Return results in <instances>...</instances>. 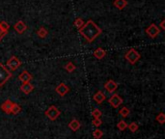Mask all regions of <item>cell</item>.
I'll return each mask as SVG.
<instances>
[{
    "label": "cell",
    "mask_w": 165,
    "mask_h": 139,
    "mask_svg": "<svg viewBox=\"0 0 165 139\" xmlns=\"http://www.w3.org/2000/svg\"><path fill=\"white\" fill-rule=\"evenodd\" d=\"M79 33H80L85 40L88 42H92L96 40V38L102 34V29L96 24L92 19H89L87 22H85L82 27L79 29Z\"/></svg>",
    "instance_id": "1"
},
{
    "label": "cell",
    "mask_w": 165,
    "mask_h": 139,
    "mask_svg": "<svg viewBox=\"0 0 165 139\" xmlns=\"http://www.w3.org/2000/svg\"><path fill=\"white\" fill-rule=\"evenodd\" d=\"M12 76L13 73L6 68V66H4L2 63H0V87H2Z\"/></svg>",
    "instance_id": "2"
},
{
    "label": "cell",
    "mask_w": 165,
    "mask_h": 139,
    "mask_svg": "<svg viewBox=\"0 0 165 139\" xmlns=\"http://www.w3.org/2000/svg\"><path fill=\"white\" fill-rule=\"evenodd\" d=\"M60 114H61V111L58 109L55 105H50L49 107L45 111V115L50 121H55L58 117L60 116Z\"/></svg>",
    "instance_id": "3"
},
{
    "label": "cell",
    "mask_w": 165,
    "mask_h": 139,
    "mask_svg": "<svg viewBox=\"0 0 165 139\" xmlns=\"http://www.w3.org/2000/svg\"><path fill=\"white\" fill-rule=\"evenodd\" d=\"M125 58L127 60V62H129L130 64H131V65H134V64L140 59V54H139V52H138L136 49H130L129 51L126 53Z\"/></svg>",
    "instance_id": "4"
},
{
    "label": "cell",
    "mask_w": 165,
    "mask_h": 139,
    "mask_svg": "<svg viewBox=\"0 0 165 139\" xmlns=\"http://www.w3.org/2000/svg\"><path fill=\"white\" fill-rule=\"evenodd\" d=\"M20 65H21L20 60L15 56H12L10 59H8V61L6 63V66L9 68V70H11V71H17V70L20 67Z\"/></svg>",
    "instance_id": "5"
},
{
    "label": "cell",
    "mask_w": 165,
    "mask_h": 139,
    "mask_svg": "<svg viewBox=\"0 0 165 139\" xmlns=\"http://www.w3.org/2000/svg\"><path fill=\"white\" fill-rule=\"evenodd\" d=\"M123 99H122L118 94H114L112 97L108 100L109 104L112 106L113 108H118L119 106L123 103Z\"/></svg>",
    "instance_id": "6"
},
{
    "label": "cell",
    "mask_w": 165,
    "mask_h": 139,
    "mask_svg": "<svg viewBox=\"0 0 165 139\" xmlns=\"http://www.w3.org/2000/svg\"><path fill=\"white\" fill-rule=\"evenodd\" d=\"M159 32H160V30H159V28L157 27V26L155 24V23H152L149 27L146 29V33L149 37H151L152 39H155L156 37L159 34Z\"/></svg>",
    "instance_id": "7"
},
{
    "label": "cell",
    "mask_w": 165,
    "mask_h": 139,
    "mask_svg": "<svg viewBox=\"0 0 165 139\" xmlns=\"http://www.w3.org/2000/svg\"><path fill=\"white\" fill-rule=\"evenodd\" d=\"M55 92L59 95V96H61V97H64L65 95H67L69 92H70V88L68 87V85H66L65 83H60L58 86L55 88Z\"/></svg>",
    "instance_id": "8"
},
{
    "label": "cell",
    "mask_w": 165,
    "mask_h": 139,
    "mask_svg": "<svg viewBox=\"0 0 165 139\" xmlns=\"http://www.w3.org/2000/svg\"><path fill=\"white\" fill-rule=\"evenodd\" d=\"M14 29L15 32L19 34H23L24 32L27 29V25H26L22 20H19L17 23L14 25Z\"/></svg>",
    "instance_id": "9"
},
{
    "label": "cell",
    "mask_w": 165,
    "mask_h": 139,
    "mask_svg": "<svg viewBox=\"0 0 165 139\" xmlns=\"http://www.w3.org/2000/svg\"><path fill=\"white\" fill-rule=\"evenodd\" d=\"M117 87H118V84H117L112 79L107 80L104 84V88L106 89V91H108L109 93H113L114 91L117 89Z\"/></svg>",
    "instance_id": "10"
},
{
    "label": "cell",
    "mask_w": 165,
    "mask_h": 139,
    "mask_svg": "<svg viewBox=\"0 0 165 139\" xmlns=\"http://www.w3.org/2000/svg\"><path fill=\"white\" fill-rule=\"evenodd\" d=\"M13 101H11L10 100H5L4 103L1 104V109L3 112H5L6 114H11L12 112V106H13Z\"/></svg>",
    "instance_id": "11"
},
{
    "label": "cell",
    "mask_w": 165,
    "mask_h": 139,
    "mask_svg": "<svg viewBox=\"0 0 165 139\" xmlns=\"http://www.w3.org/2000/svg\"><path fill=\"white\" fill-rule=\"evenodd\" d=\"M105 99H106L105 95L102 92V91H98V92L93 96V100H94L97 103H99V104L103 103V101L105 100Z\"/></svg>",
    "instance_id": "12"
},
{
    "label": "cell",
    "mask_w": 165,
    "mask_h": 139,
    "mask_svg": "<svg viewBox=\"0 0 165 139\" xmlns=\"http://www.w3.org/2000/svg\"><path fill=\"white\" fill-rule=\"evenodd\" d=\"M19 80L22 83H27V82H30L31 80H32V76L27 71H23L22 73L19 74Z\"/></svg>",
    "instance_id": "13"
},
{
    "label": "cell",
    "mask_w": 165,
    "mask_h": 139,
    "mask_svg": "<svg viewBox=\"0 0 165 139\" xmlns=\"http://www.w3.org/2000/svg\"><path fill=\"white\" fill-rule=\"evenodd\" d=\"M34 90V86L32 85L30 82H27V83H22V85L20 86V91L22 93L26 94V95H28L30 94L32 91Z\"/></svg>",
    "instance_id": "14"
},
{
    "label": "cell",
    "mask_w": 165,
    "mask_h": 139,
    "mask_svg": "<svg viewBox=\"0 0 165 139\" xmlns=\"http://www.w3.org/2000/svg\"><path fill=\"white\" fill-rule=\"evenodd\" d=\"M80 127H81V124H80V122H79L78 120L76 119H73L70 122V124H69V127L72 131H78L79 129H80Z\"/></svg>",
    "instance_id": "15"
},
{
    "label": "cell",
    "mask_w": 165,
    "mask_h": 139,
    "mask_svg": "<svg viewBox=\"0 0 165 139\" xmlns=\"http://www.w3.org/2000/svg\"><path fill=\"white\" fill-rule=\"evenodd\" d=\"M106 55V51L102 49V47H98L97 49L94 51V56L97 58V59H103V57Z\"/></svg>",
    "instance_id": "16"
},
{
    "label": "cell",
    "mask_w": 165,
    "mask_h": 139,
    "mask_svg": "<svg viewBox=\"0 0 165 139\" xmlns=\"http://www.w3.org/2000/svg\"><path fill=\"white\" fill-rule=\"evenodd\" d=\"M113 5L117 9L123 10L127 5V1H126V0H114Z\"/></svg>",
    "instance_id": "17"
},
{
    "label": "cell",
    "mask_w": 165,
    "mask_h": 139,
    "mask_svg": "<svg viewBox=\"0 0 165 139\" xmlns=\"http://www.w3.org/2000/svg\"><path fill=\"white\" fill-rule=\"evenodd\" d=\"M120 115L123 117V118H126V117H127L130 114V110L129 107H126V106H124V107H122L121 110L119 111Z\"/></svg>",
    "instance_id": "18"
},
{
    "label": "cell",
    "mask_w": 165,
    "mask_h": 139,
    "mask_svg": "<svg viewBox=\"0 0 165 139\" xmlns=\"http://www.w3.org/2000/svg\"><path fill=\"white\" fill-rule=\"evenodd\" d=\"M64 69L66 70L68 73H72L74 70H76V65L72 62H68L65 66H64Z\"/></svg>",
    "instance_id": "19"
},
{
    "label": "cell",
    "mask_w": 165,
    "mask_h": 139,
    "mask_svg": "<svg viewBox=\"0 0 165 139\" xmlns=\"http://www.w3.org/2000/svg\"><path fill=\"white\" fill-rule=\"evenodd\" d=\"M37 34H38V36L40 37V38L44 39V38H45V37L47 36V34H49V31H47L45 27H41L38 30V32H37Z\"/></svg>",
    "instance_id": "20"
},
{
    "label": "cell",
    "mask_w": 165,
    "mask_h": 139,
    "mask_svg": "<svg viewBox=\"0 0 165 139\" xmlns=\"http://www.w3.org/2000/svg\"><path fill=\"white\" fill-rule=\"evenodd\" d=\"M127 129H129L131 132H136L138 131V129H139V126H138L137 123L132 122L130 125H127Z\"/></svg>",
    "instance_id": "21"
},
{
    "label": "cell",
    "mask_w": 165,
    "mask_h": 139,
    "mask_svg": "<svg viewBox=\"0 0 165 139\" xmlns=\"http://www.w3.org/2000/svg\"><path fill=\"white\" fill-rule=\"evenodd\" d=\"M20 111H21L20 105L18 104V103H13V106H12V112H11V113L15 115V114H19Z\"/></svg>",
    "instance_id": "22"
},
{
    "label": "cell",
    "mask_w": 165,
    "mask_h": 139,
    "mask_svg": "<svg viewBox=\"0 0 165 139\" xmlns=\"http://www.w3.org/2000/svg\"><path fill=\"white\" fill-rule=\"evenodd\" d=\"M117 127L119 129V131H125V130L127 129V124H126V123L124 120H121V121H119L118 124H117Z\"/></svg>",
    "instance_id": "23"
},
{
    "label": "cell",
    "mask_w": 165,
    "mask_h": 139,
    "mask_svg": "<svg viewBox=\"0 0 165 139\" xmlns=\"http://www.w3.org/2000/svg\"><path fill=\"white\" fill-rule=\"evenodd\" d=\"M156 121L158 122L160 125H163L165 123V114L163 113V112H160L157 117H156Z\"/></svg>",
    "instance_id": "24"
},
{
    "label": "cell",
    "mask_w": 165,
    "mask_h": 139,
    "mask_svg": "<svg viewBox=\"0 0 165 139\" xmlns=\"http://www.w3.org/2000/svg\"><path fill=\"white\" fill-rule=\"evenodd\" d=\"M103 136V132L99 130V129H96L94 131H93V137L95 139H99V138H102Z\"/></svg>",
    "instance_id": "25"
},
{
    "label": "cell",
    "mask_w": 165,
    "mask_h": 139,
    "mask_svg": "<svg viewBox=\"0 0 165 139\" xmlns=\"http://www.w3.org/2000/svg\"><path fill=\"white\" fill-rule=\"evenodd\" d=\"M84 21H83V19H80V18H77L76 20H74V25H76V27L79 30L80 29L82 26L84 25Z\"/></svg>",
    "instance_id": "26"
},
{
    "label": "cell",
    "mask_w": 165,
    "mask_h": 139,
    "mask_svg": "<svg viewBox=\"0 0 165 139\" xmlns=\"http://www.w3.org/2000/svg\"><path fill=\"white\" fill-rule=\"evenodd\" d=\"M92 116L94 117V119H99L100 118V116H102V111L98 108H96L92 111Z\"/></svg>",
    "instance_id": "27"
},
{
    "label": "cell",
    "mask_w": 165,
    "mask_h": 139,
    "mask_svg": "<svg viewBox=\"0 0 165 139\" xmlns=\"http://www.w3.org/2000/svg\"><path fill=\"white\" fill-rule=\"evenodd\" d=\"M0 28L8 33V30L10 29V25L6 22V21H0Z\"/></svg>",
    "instance_id": "28"
},
{
    "label": "cell",
    "mask_w": 165,
    "mask_h": 139,
    "mask_svg": "<svg viewBox=\"0 0 165 139\" xmlns=\"http://www.w3.org/2000/svg\"><path fill=\"white\" fill-rule=\"evenodd\" d=\"M92 124H93V126H95L96 127H99L102 126L103 122H102V120H100L99 118V119H94V120L92 121Z\"/></svg>",
    "instance_id": "29"
},
{
    "label": "cell",
    "mask_w": 165,
    "mask_h": 139,
    "mask_svg": "<svg viewBox=\"0 0 165 139\" xmlns=\"http://www.w3.org/2000/svg\"><path fill=\"white\" fill-rule=\"evenodd\" d=\"M6 34H7V32L3 31L1 28H0V41H1L5 36H6Z\"/></svg>",
    "instance_id": "30"
},
{
    "label": "cell",
    "mask_w": 165,
    "mask_h": 139,
    "mask_svg": "<svg viewBox=\"0 0 165 139\" xmlns=\"http://www.w3.org/2000/svg\"><path fill=\"white\" fill-rule=\"evenodd\" d=\"M164 23H165V21H164V20H162V21H161V23H160V26H161V29H162V30H164V29H165Z\"/></svg>",
    "instance_id": "31"
}]
</instances>
